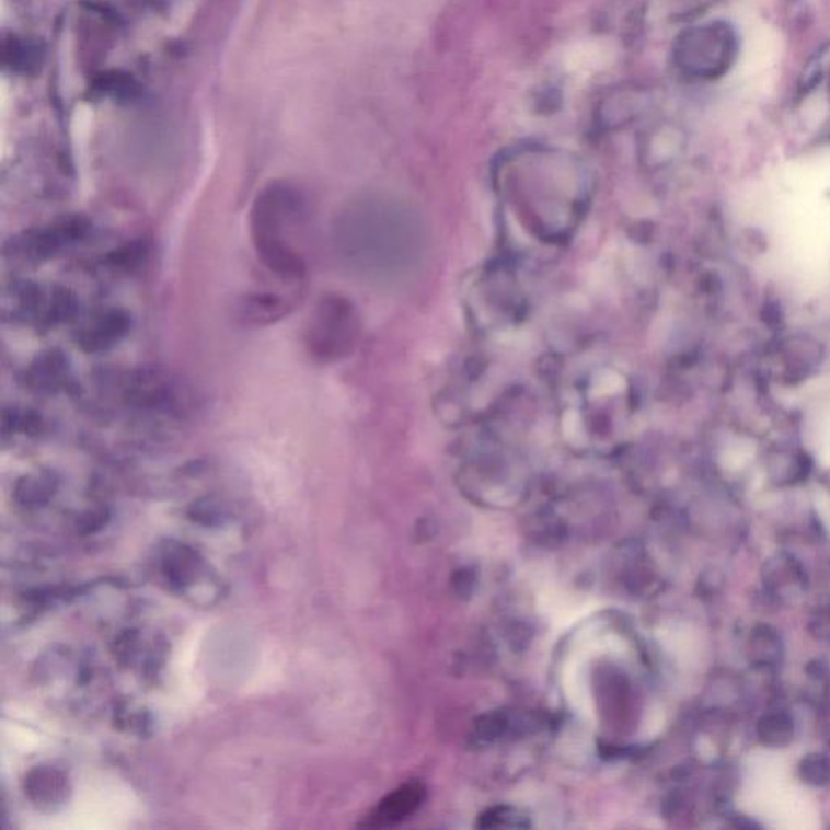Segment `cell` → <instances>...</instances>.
Returning <instances> with one entry per match:
<instances>
[{
    "label": "cell",
    "mask_w": 830,
    "mask_h": 830,
    "mask_svg": "<svg viewBox=\"0 0 830 830\" xmlns=\"http://www.w3.org/2000/svg\"><path fill=\"white\" fill-rule=\"evenodd\" d=\"M148 245L145 241L131 242V244L125 245V247L116 250L107 256L111 265L120 266V268H128V266L137 265L141 260L147 256Z\"/></svg>",
    "instance_id": "obj_17"
},
{
    "label": "cell",
    "mask_w": 830,
    "mask_h": 830,
    "mask_svg": "<svg viewBox=\"0 0 830 830\" xmlns=\"http://www.w3.org/2000/svg\"><path fill=\"white\" fill-rule=\"evenodd\" d=\"M792 717L787 714H771L765 715L759 721L758 724V737L765 747L782 748L787 747L793 738Z\"/></svg>",
    "instance_id": "obj_14"
},
{
    "label": "cell",
    "mask_w": 830,
    "mask_h": 830,
    "mask_svg": "<svg viewBox=\"0 0 830 830\" xmlns=\"http://www.w3.org/2000/svg\"><path fill=\"white\" fill-rule=\"evenodd\" d=\"M306 218V198L289 182H272L253 201V247L262 265L281 281L299 283L306 278V256L300 249Z\"/></svg>",
    "instance_id": "obj_2"
},
{
    "label": "cell",
    "mask_w": 830,
    "mask_h": 830,
    "mask_svg": "<svg viewBox=\"0 0 830 830\" xmlns=\"http://www.w3.org/2000/svg\"><path fill=\"white\" fill-rule=\"evenodd\" d=\"M829 749H830V743H829Z\"/></svg>",
    "instance_id": "obj_18"
},
{
    "label": "cell",
    "mask_w": 830,
    "mask_h": 830,
    "mask_svg": "<svg viewBox=\"0 0 830 830\" xmlns=\"http://www.w3.org/2000/svg\"><path fill=\"white\" fill-rule=\"evenodd\" d=\"M752 653L761 659V662L771 664L777 660L781 653V639L771 627H758L751 637Z\"/></svg>",
    "instance_id": "obj_16"
},
{
    "label": "cell",
    "mask_w": 830,
    "mask_h": 830,
    "mask_svg": "<svg viewBox=\"0 0 830 830\" xmlns=\"http://www.w3.org/2000/svg\"><path fill=\"white\" fill-rule=\"evenodd\" d=\"M44 292L46 288L26 279L9 283L2 293L3 319L35 325L42 312Z\"/></svg>",
    "instance_id": "obj_10"
},
{
    "label": "cell",
    "mask_w": 830,
    "mask_h": 830,
    "mask_svg": "<svg viewBox=\"0 0 830 830\" xmlns=\"http://www.w3.org/2000/svg\"><path fill=\"white\" fill-rule=\"evenodd\" d=\"M424 787L420 784H406L394 789L393 793L381 799L377 808L364 819L362 828L381 829L390 828L410 818L424 799Z\"/></svg>",
    "instance_id": "obj_9"
},
{
    "label": "cell",
    "mask_w": 830,
    "mask_h": 830,
    "mask_svg": "<svg viewBox=\"0 0 830 830\" xmlns=\"http://www.w3.org/2000/svg\"><path fill=\"white\" fill-rule=\"evenodd\" d=\"M359 334V316L349 300L336 293L322 297L306 326V347L319 362L343 359Z\"/></svg>",
    "instance_id": "obj_4"
},
{
    "label": "cell",
    "mask_w": 830,
    "mask_h": 830,
    "mask_svg": "<svg viewBox=\"0 0 830 830\" xmlns=\"http://www.w3.org/2000/svg\"><path fill=\"white\" fill-rule=\"evenodd\" d=\"M296 300L272 291L253 292L239 303V316L253 326H266L279 322L291 313Z\"/></svg>",
    "instance_id": "obj_11"
},
{
    "label": "cell",
    "mask_w": 830,
    "mask_h": 830,
    "mask_svg": "<svg viewBox=\"0 0 830 830\" xmlns=\"http://www.w3.org/2000/svg\"><path fill=\"white\" fill-rule=\"evenodd\" d=\"M123 397L127 406L147 413L175 414L184 406L185 394L181 384L164 372L151 369L134 370L125 377Z\"/></svg>",
    "instance_id": "obj_6"
},
{
    "label": "cell",
    "mask_w": 830,
    "mask_h": 830,
    "mask_svg": "<svg viewBox=\"0 0 830 830\" xmlns=\"http://www.w3.org/2000/svg\"><path fill=\"white\" fill-rule=\"evenodd\" d=\"M46 428L43 415L28 407H7L2 413L3 438L10 435H38Z\"/></svg>",
    "instance_id": "obj_13"
},
{
    "label": "cell",
    "mask_w": 830,
    "mask_h": 830,
    "mask_svg": "<svg viewBox=\"0 0 830 830\" xmlns=\"http://www.w3.org/2000/svg\"><path fill=\"white\" fill-rule=\"evenodd\" d=\"M506 211L540 245L562 244L581 221L589 177L578 161L552 151H524L503 164Z\"/></svg>",
    "instance_id": "obj_1"
},
{
    "label": "cell",
    "mask_w": 830,
    "mask_h": 830,
    "mask_svg": "<svg viewBox=\"0 0 830 830\" xmlns=\"http://www.w3.org/2000/svg\"><path fill=\"white\" fill-rule=\"evenodd\" d=\"M79 297L64 286H50L44 292L42 312L36 326L42 330L54 328L70 322L79 312Z\"/></svg>",
    "instance_id": "obj_12"
},
{
    "label": "cell",
    "mask_w": 830,
    "mask_h": 830,
    "mask_svg": "<svg viewBox=\"0 0 830 830\" xmlns=\"http://www.w3.org/2000/svg\"><path fill=\"white\" fill-rule=\"evenodd\" d=\"M799 777L806 782V784L815 785V787H825L830 782V758L826 754H812L806 756L799 762Z\"/></svg>",
    "instance_id": "obj_15"
},
{
    "label": "cell",
    "mask_w": 830,
    "mask_h": 830,
    "mask_svg": "<svg viewBox=\"0 0 830 830\" xmlns=\"http://www.w3.org/2000/svg\"><path fill=\"white\" fill-rule=\"evenodd\" d=\"M26 384L36 393H70L76 388V380L66 354L57 349L39 354L26 370Z\"/></svg>",
    "instance_id": "obj_8"
},
{
    "label": "cell",
    "mask_w": 830,
    "mask_h": 830,
    "mask_svg": "<svg viewBox=\"0 0 830 830\" xmlns=\"http://www.w3.org/2000/svg\"><path fill=\"white\" fill-rule=\"evenodd\" d=\"M90 228V219L84 216H64L50 224L22 232L7 242L5 256L28 265H38L59 255L64 249L82 241Z\"/></svg>",
    "instance_id": "obj_5"
},
{
    "label": "cell",
    "mask_w": 830,
    "mask_h": 830,
    "mask_svg": "<svg viewBox=\"0 0 830 830\" xmlns=\"http://www.w3.org/2000/svg\"><path fill=\"white\" fill-rule=\"evenodd\" d=\"M131 328V316L123 309L94 313L76 334L77 346L87 354L106 353L120 343Z\"/></svg>",
    "instance_id": "obj_7"
},
{
    "label": "cell",
    "mask_w": 830,
    "mask_h": 830,
    "mask_svg": "<svg viewBox=\"0 0 830 830\" xmlns=\"http://www.w3.org/2000/svg\"><path fill=\"white\" fill-rule=\"evenodd\" d=\"M631 396V380L622 367L610 362L584 366L566 390L573 428H623L633 414Z\"/></svg>",
    "instance_id": "obj_3"
}]
</instances>
